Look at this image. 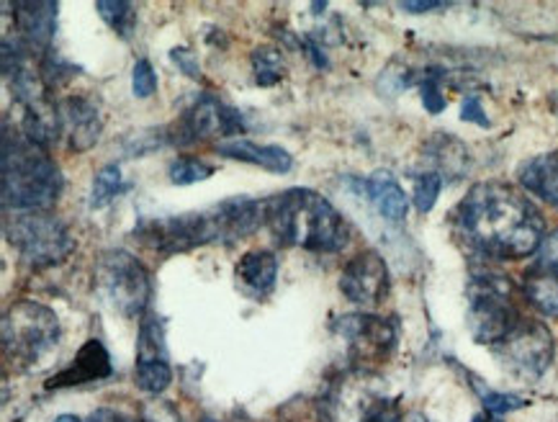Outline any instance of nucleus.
Here are the masks:
<instances>
[{"mask_svg": "<svg viewBox=\"0 0 558 422\" xmlns=\"http://www.w3.org/2000/svg\"><path fill=\"white\" fill-rule=\"evenodd\" d=\"M458 232L471 248L495 261H520L538 253L546 221L541 212L499 181L476 183L456 212Z\"/></svg>", "mask_w": 558, "mask_h": 422, "instance_id": "nucleus-1", "label": "nucleus"}, {"mask_svg": "<svg viewBox=\"0 0 558 422\" xmlns=\"http://www.w3.org/2000/svg\"><path fill=\"white\" fill-rule=\"evenodd\" d=\"M263 225H266L263 204L238 196L217 202L209 209L181 214V217L142 219L132 234L153 253L175 255L189 253L193 248L214 245V242L229 245V242L250 238Z\"/></svg>", "mask_w": 558, "mask_h": 422, "instance_id": "nucleus-2", "label": "nucleus"}, {"mask_svg": "<svg viewBox=\"0 0 558 422\" xmlns=\"http://www.w3.org/2000/svg\"><path fill=\"white\" fill-rule=\"evenodd\" d=\"M263 217L270 238L281 248L340 253L350 242L348 219L312 189H289L266 198Z\"/></svg>", "mask_w": 558, "mask_h": 422, "instance_id": "nucleus-3", "label": "nucleus"}, {"mask_svg": "<svg viewBox=\"0 0 558 422\" xmlns=\"http://www.w3.org/2000/svg\"><path fill=\"white\" fill-rule=\"evenodd\" d=\"M3 206L5 212H47L62 193V173L49 149L21 129H3Z\"/></svg>", "mask_w": 558, "mask_h": 422, "instance_id": "nucleus-4", "label": "nucleus"}, {"mask_svg": "<svg viewBox=\"0 0 558 422\" xmlns=\"http://www.w3.org/2000/svg\"><path fill=\"white\" fill-rule=\"evenodd\" d=\"M60 342V319L47 304L19 299L3 314V359L19 371H37Z\"/></svg>", "mask_w": 558, "mask_h": 422, "instance_id": "nucleus-5", "label": "nucleus"}, {"mask_svg": "<svg viewBox=\"0 0 558 422\" xmlns=\"http://www.w3.org/2000/svg\"><path fill=\"white\" fill-rule=\"evenodd\" d=\"M3 232L26 266L52 268L75 253V238L68 225L49 212L5 214Z\"/></svg>", "mask_w": 558, "mask_h": 422, "instance_id": "nucleus-6", "label": "nucleus"}, {"mask_svg": "<svg viewBox=\"0 0 558 422\" xmlns=\"http://www.w3.org/2000/svg\"><path fill=\"white\" fill-rule=\"evenodd\" d=\"M96 289L124 317H145L149 312L153 281L147 268L126 250L111 248L96 257Z\"/></svg>", "mask_w": 558, "mask_h": 422, "instance_id": "nucleus-7", "label": "nucleus"}, {"mask_svg": "<svg viewBox=\"0 0 558 422\" xmlns=\"http://www.w3.org/2000/svg\"><path fill=\"white\" fill-rule=\"evenodd\" d=\"M520 319L512 304V286L505 276H474L469 286V330L476 342L497 348Z\"/></svg>", "mask_w": 558, "mask_h": 422, "instance_id": "nucleus-8", "label": "nucleus"}, {"mask_svg": "<svg viewBox=\"0 0 558 422\" xmlns=\"http://www.w3.org/2000/svg\"><path fill=\"white\" fill-rule=\"evenodd\" d=\"M245 119L238 109L227 106L219 96L204 93L181 113L173 126L166 129L168 145H193L202 140H232L245 132Z\"/></svg>", "mask_w": 558, "mask_h": 422, "instance_id": "nucleus-9", "label": "nucleus"}, {"mask_svg": "<svg viewBox=\"0 0 558 422\" xmlns=\"http://www.w3.org/2000/svg\"><path fill=\"white\" fill-rule=\"evenodd\" d=\"M499 361L520 378H541L554 361L556 342L543 322L520 319V325L495 348Z\"/></svg>", "mask_w": 558, "mask_h": 422, "instance_id": "nucleus-10", "label": "nucleus"}, {"mask_svg": "<svg viewBox=\"0 0 558 422\" xmlns=\"http://www.w3.org/2000/svg\"><path fill=\"white\" fill-rule=\"evenodd\" d=\"M335 333L348 342V355L355 371H368L371 363L384 361L397 346L393 322L374 314H342L335 322Z\"/></svg>", "mask_w": 558, "mask_h": 422, "instance_id": "nucleus-11", "label": "nucleus"}, {"mask_svg": "<svg viewBox=\"0 0 558 422\" xmlns=\"http://www.w3.org/2000/svg\"><path fill=\"white\" fill-rule=\"evenodd\" d=\"M368 371H350L340 376L338 384L327 386L319 402V412L325 422H368L376 407L384 402L381 391L371 386Z\"/></svg>", "mask_w": 558, "mask_h": 422, "instance_id": "nucleus-12", "label": "nucleus"}, {"mask_svg": "<svg viewBox=\"0 0 558 422\" xmlns=\"http://www.w3.org/2000/svg\"><path fill=\"white\" fill-rule=\"evenodd\" d=\"M340 291L353 304L378 306L389 294V268L376 250H363L350 257L340 274Z\"/></svg>", "mask_w": 558, "mask_h": 422, "instance_id": "nucleus-13", "label": "nucleus"}, {"mask_svg": "<svg viewBox=\"0 0 558 422\" xmlns=\"http://www.w3.org/2000/svg\"><path fill=\"white\" fill-rule=\"evenodd\" d=\"M13 26L16 37L32 52H52V39L57 28V3L49 0H19L13 3Z\"/></svg>", "mask_w": 558, "mask_h": 422, "instance_id": "nucleus-14", "label": "nucleus"}, {"mask_svg": "<svg viewBox=\"0 0 558 422\" xmlns=\"http://www.w3.org/2000/svg\"><path fill=\"white\" fill-rule=\"evenodd\" d=\"M60 117L62 134L68 137L70 149H75V153H85V149H90L98 142V137H101V111L85 96L64 98L60 104Z\"/></svg>", "mask_w": 558, "mask_h": 422, "instance_id": "nucleus-15", "label": "nucleus"}, {"mask_svg": "<svg viewBox=\"0 0 558 422\" xmlns=\"http://www.w3.org/2000/svg\"><path fill=\"white\" fill-rule=\"evenodd\" d=\"M111 355L101 340H88L77 350L75 361L60 374H54L47 382V389H70V386H83L90 382H101L111 376Z\"/></svg>", "mask_w": 558, "mask_h": 422, "instance_id": "nucleus-16", "label": "nucleus"}, {"mask_svg": "<svg viewBox=\"0 0 558 422\" xmlns=\"http://www.w3.org/2000/svg\"><path fill=\"white\" fill-rule=\"evenodd\" d=\"M217 153L221 157H229V160L250 162V166H257L276 176H286L293 168V157L286 153L283 147L257 145V142L245 140V137H232V140L219 142Z\"/></svg>", "mask_w": 558, "mask_h": 422, "instance_id": "nucleus-17", "label": "nucleus"}, {"mask_svg": "<svg viewBox=\"0 0 558 422\" xmlns=\"http://www.w3.org/2000/svg\"><path fill=\"white\" fill-rule=\"evenodd\" d=\"M234 278H238V286L247 297H268L278 281V257L263 248L247 250L240 257L238 268H234Z\"/></svg>", "mask_w": 558, "mask_h": 422, "instance_id": "nucleus-18", "label": "nucleus"}, {"mask_svg": "<svg viewBox=\"0 0 558 422\" xmlns=\"http://www.w3.org/2000/svg\"><path fill=\"white\" fill-rule=\"evenodd\" d=\"M366 191L371 202L376 206V212L381 214L386 221L402 225L407 219V212H410V198H407L404 189L389 170H376V173L366 181Z\"/></svg>", "mask_w": 558, "mask_h": 422, "instance_id": "nucleus-19", "label": "nucleus"}, {"mask_svg": "<svg viewBox=\"0 0 558 422\" xmlns=\"http://www.w3.org/2000/svg\"><path fill=\"white\" fill-rule=\"evenodd\" d=\"M520 185L558 209V153H546L531 157L525 166L520 168Z\"/></svg>", "mask_w": 558, "mask_h": 422, "instance_id": "nucleus-20", "label": "nucleus"}, {"mask_svg": "<svg viewBox=\"0 0 558 422\" xmlns=\"http://www.w3.org/2000/svg\"><path fill=\"white\" fill-rule=\"evenodd\" d=\"M430 157H433V166L435 173L440 178H463L469 170V149L458 142V137H450V134H435L430 140Z\"/></svg>", "mask_w": 558, "mask_h": 422, "instance_id": "nucleus-21", "label": "nucleus"}, {"mask_svg": "<svg viewBox=\"0 0 558 422\" xmlns=\"http://www.w3.org/2000/svg\"><path fill=\"white\" fill-rule=\"evenodd\" d=\"M525 297L541 314L558 319V274L554 270H533L525 278Z\"/></svg>", "mask_w": 558, "mask_h": 422, "instance_id": "nucleus-22", "label": "nucleus"}, {"mask_svg": "<svg viewBox=\"0 0 558 422\" xmlns=\"http://www.w3.org/2000/svg\"><path fill=\"white\" fill-rule=\"evenodd\" d=\"M134 378H137V386L142 391L157 397L173 384V369H170L168 359L137 361V366H134Z\"/></svg>", "mask_w": 558, "mask_h": 422, "instance_id": "nucleus-23", "label": "nucleus"}, {"mask_svg": "<svg viewBox=\"0 0 558 422\" xmlns=\"http://www.w3.org/2000/svg\"><path fill=\"white\" fill-rule=\"evenodd\" d=\"M96 11L121 39H132L134 28H137V9L132 3H126V0H98Z\"/></svg>", "mask_w": 558, "mask_h": 422, "instance_id": "nucleus-24", "label": "nucleus"}, {"mask_svg": "<svg viewBox=\"0 0 558 422\" xmlns=\"http://www.w3.org/2000/svg\"><path fill=\"white\" fill-rule=\"evenodd\" d=\"M253 73L255 83L260 88H270L278 85L286 77V62L283 55L276 47H257L253 52Z\"/></svg>", "mask_w": 558, "mask_h": 422, "instance_id": "nucleus-25", "label": "nucleus"}, {"mask_svg": "<svg viewBox=\"0 0 558 422\" xmlns=\"http://www.w3.org/2000/svg\"><path fill=\"white\" fill-rule=\"evenodd\" d=\"M126 191L124 178H121V168L119 166H106L98 170V176L93 178V189H90V209H104L109 206L113 198L121 196Z\"/></svg>", "mask_w": 558, "mask_h": 422, "instance_id": "nucleus-26", "label": "nucleus"}, {"mask_svg": "<svg viewBox=\"0 0 558 422\" xmlns=\"http://www.w3.org/2000/svg\"><path fill=\"white\" fill-rule=\"evenodd\" d=\"M211 176H214V166L198 160V157H178V160L170 162V168H168V178L173 185L202 183Z\"/></svg>", "mask_w": 558, "mask_h": 422, "instance_id": "nucleus-27", "label": "nucleus"}, {"mask_svg": "<svg viewBox=\"0 0 558 422\" xmlns=\"http://www.w3.org/2000/svg\"><path fill=\"white\" fill-rule=\"evenodd\" d=\"M75 73H81V70H77L73 62L62 60V57H57L52 52H47L39 62V75H41V81H45L49 93H52L54 88H60V85L73 81Z\"/></svg>", "mask_w": 558, "mask_h": 422, "instance_id": "nucleus-28", "label": "nucleus"}, {"mask_svg": "<svg viewBox=\"0 0 558 422\" xmlns=\"http://www.w3.org/2000/svg\"><path fill=\"white\" fill-rule=\"evenodd\" d=\"M440 191H442V178L435 173V170H427V173L417 176V181H414V196H412V202H414V206H417V212H422V214L433 212V206H435V202H438Z\"/></svg>", "mask_w": 558, "mask_h": 422, "instance_id": "nucleus-29", "label": "nucleus"}, {"mask_svg": "<svg viewBox=\"0 0 558 422\" xmlns=\"http://www.w3.org/2000/svg\"><path fill=\"white\" fill-rule=\"evenodd\" d=\"M478 395H482V405L486 412L492 414H505V412H514L522 410L527 402L518 395H507V391H492V389H482L478 386Z\"/></svg>", "mask_w": 558, "mask_h": 422, "instance_id": "nucleus-30", "label": "nucleus"}, {"mask_svg": "<svg viewBox=\"0 0 558 422\" xmlns=\"http://www.w3.org/2000/svg\"><path fill=\"white\" fill-rule=\"evenodd\" d=\"M132 91H134V96H137V98H149L157 91L155 68H153V64H149V60H145V57L134 62Z\"/></svg>", "mask_w": 558, "mask_h": 422, "instance_id": "nucleus-31", "label": "nucleus"}, {"mask_svg": "<svg viewBox=\"0 0 558 422\" xmlns=\"http://www.w3.org/2000/svg\"><path fill=\"white\" fill-rule=\"evenodd\" d=\"M420 91H422V106H425L430 113H440L448 106L446 96H442L440 91V77H425Z\"/></svg>", "mask_w": 558, "mask_h": 422, "instance_id": "nucleus-32", "label": "nucleus"}, {"mask_svg": "<svg viewBox=\"0 0 558 422\" xmlns=\"http://www.w3.org/2000/svg\"><path fill=\"white\" fill-rule=\"evenodd\" d=\"M170 60L178 64V70L191 81H202V68H198V57L191 52L189 47H175L170 49Z\"/></svg>", "mask_w": 558, "mask_h": 422, "instance_id": "nucleus-33", "label": "nucleus"}, {"mask_svg": "<svg viewBox=\"0 0 558 422\" xmlns=\"http://www.w3.org/2000/svg\"><path fill=\"white\" fill-rule=\"evenodd\" d=\"M538 268L558 274V230L543 238V245L538 250Z\"/></svg>", "mask_w": 558, "mask_h": 422, "instance_id": "nucleus-34", "label": "nucleus"}, {"mask_svg": "<svg viewBox=\"0 0 558 422\" xmlns=\"http://www.w3.org/2000/svg\"><path fill=\"white\" fill-rule=\"evenodd\" d=\"M142 422H183L173 405L168 402H149L142 410Z\"/></svg>", "mask_w": 558, "mask_h": 422, "instance_id": "nucleus-35", "label": "nucleus"}, {"mask_svg": "<svg viewBox=\"0 0 558 422\" xmlns=\"http://www.w3.org/2000/svg\"><path fill=\"white\" fill-rule=\"evenodd\" d=\"M461 119L463 121H474V124H478V126H492V121L486 119V113H484V109H482V98H476V96H469L466 101H463V106H461Z\"/></svg>", "mask_w": 558, "mask_h": 422, "instance_id": "nucleus-36", "label": "nucleus"}, {"mask_svg": "<svg viewBox=\"0 0 558 422\" xmlns=\"http://www.w3.org/2000/svg\"><path fill=\"white\" fill-rule=\"evenodd\" d=\"M368 422H404V418H402V412H399L397 402H389V399H384V402L376 407V412L371 414Z\"/></svg>", "mask_w": 558, "mask_h": 422, "instance_id": "nucleus-37", "label": "nucleus"}, {"mask_svg": "<svg viewBox=\"0 0 558 422\" xmlns=\"http://www.w3.org/2000/svg\"><path fill=\"white\" fill-rule=\"evenodd\" d=\"M399 9L407 13H430L446 9V3H438V0H407V3H399Z\"/></svg>", "mask_w": 558, "mask_h": 422, "instance_id": "nucleus-38", "label": "nucleus"}, {"mask_svg": "<svg viewBox=\"0 0 558 422\" xmlns=\"http://www.w3.org/2000/svg\"><path fill=\"white\" fill-rule=\"evenodd\" d=\"M85 422H134L132 418H126L124 412L111 410V407H101V410L90 412V418Z\"/></svg>", "mask_w": 558, "mask_h": 422, "instance_id": "nucleus-39", "label": "nucleus"}, {"mask_svg": "<svg viewBox=\"0 0 558 422\" xmlns=\"http://www.w3.org/2000/svg\"><path fill=\"white\" fill-rule=\"evenodd\" d=\"M471 422H502V420H499L497 414H492V412H482V414H476V418Z\"/></svg>", "mask_w": 558, "mask_h": 422, "instance_id": "nucleus-40", "label": "nucleus"}, {"mask_svg": "<svg viewBox=\"0 0 558 422\" xmlns=\"http://www.w3.org/2000/svg\"><path fill=\"white\" fill-rule=\"evenodd\" d=\"M54 422H85V420L75 418V414H60V418H57Z\"/></svg>", "mask_w": 558, "mask_h": 422, "instance_id": "nucleus-41", "label": "nucleus"}, {"mask_svg": "<svg viewBox=\"0 0 558 422\" xmlns=\"http://www.w3.org/2000/svg\"><path fill=\"white\" fill-rule=\"evenodd\" d=\"M404 422H427L425 418H422V414L420 412H412V414H407V418H404Z\"/></svg>", "mask_w": 558, "mask_h": 422, "instance_id": "nucleus-42", "label": "nucleus"}, {"mask_svg": "<svg viewBox=\"0 0 558 422\" xmlns=\"http://www.w3.org/2000/svg\"><path fill=\"white\" fill-rule=\"evenodd\" d=\"M198 422H219V420H214V418H209V414H204V418L198 420Z\"/></svg>", "mask_w": 558, "mask_h": 422, "instance_id": "nucleus-43", "label": "nucleus"}]
</instances>
